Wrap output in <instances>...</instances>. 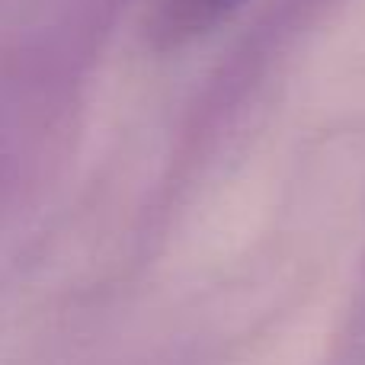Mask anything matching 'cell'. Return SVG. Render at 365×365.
<instances>
[{
  "label": "cell",
  "mask_w": 365,
  "mask_h": 365,
  "mask_svg": "<svg viewBox=\"0 0 365 365\" xmlns=\"http://www.w3.org/2000/svg\"><path fill=\"white\" fill-rule=\"evenodd\" d=\"M237 0H164L160 6V32L167 36H192L212 19L225 16Z\"/></svg>",
  "instance_id": "cell-1"
}]
</instances>
